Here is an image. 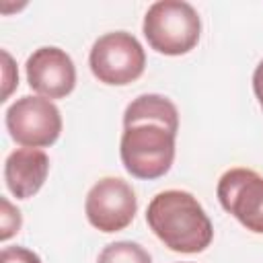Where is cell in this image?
Here are the masks:
<instances>
[{"label": "cell", "instance_id": "cell-1", "mask_svg": "<svg viewBox=\"0 0 263 263\" xmlns=\"http://www.w3.org/2000/svg\"><path fill=\"white\" fill-rule=\"evenodd\" d=\"M146 222L175 253H201L214 238V226L195 195L181 189L160 191L146 210Z\"/></svg>", "mask_w": 263, "mask_h": 263}, {"label": "cell", "instance_id": "cell-2", "mask_svg": "<svg viewBox=\"0 0 263 263\" xmlns=\"http://www.w3.org/2000/svg\"><path fill=\"white\" fill-rule=\"evenodd\" d=\"M177 134L154 121H140L123 127L119 156L125 171L144 181L164 177L175 160Z\"/></svg>", "mask_w": 263, "mask_h": 263}, {"label": "cell", "instance_id": "cell-3", "mask_svg": "<svg viewBox=\"0 0 263 263\" xmlns=\"http://www.w3.org/2000/svg\"><path fill=\"white\" fill-rule=\"evenodd\" d=\"M142 31L154 51L164 55H183L197 45L201 21L189 2L158 0L146 10Z\"/></svg>", "mask_w": 263, "mask_h": 263}, {"label": "cell", "instance_id": "cell-4", "mask_svg": "<svg viewBox=\"0 0 263 263\" xmlns=\"http://www.w3.org/2000/svg\"><path fill=\"white\" fill-rule=\"evenodd\" d=\"M88 66L99 82L109 86H125L144 74L146 51L132 33L113 31L95 41L88 55Z\"/></svg>", "mask_w": 263, "mask_h": 263}, {"label": "cell", "instance_id": "cell-5", "mask_svg": "<svg viewBox=\"0 0 263 263\" xmlns=\"http://www.w3.org/2000/svg\"><path fill=\"white\" fill-rule=\"evenodd\" d=\"M6 129L25 148H45L60 138L62 115L49 99L25 95L6 109Z\"/></svg>", "mask_w": 263, "mask_h": 263}, {"label": "cell", "instance_id": "cell-6", "mask_svg": "<svg viewBox=\"0 0 263 263\" xmlns=\"http://www.w3.org/2000/svg\"><path fill=\"white\" fill-rule=\"evenodd\" d=\"M138 212V197L132 185L119 177L97 181L86 193L84 214L90 226L101 232H119L127 228Z\"/></svg>", "mask_w": 263, "mask_h": 263}, {"label": "cell", "instance_id": "cell-7", "mask_svg": "<svg viewBox=\"0 0 263 263\" xmlns=\"http://www.w3.org/2000/svg\"><path fill=\"white\" fill-rule=\"evenodd\" d=\"M220 205L247 230L263 234V177L251 168L226 171L216 187Z\"/></svg>", "mask_w": 263, "mask_h": 263}, {"label": "cell", "instance_id": "cell-8", "mask_svg": "<svg viewBox=\"0 0 263 263\" xmlns=\"http://www.w3.org/2000/svg\"><path fill=\"white\" fill-rule=\"evenodd\" d=\"M29 86L43 99H64L76 86V68L72 58L60 47H39L35 49L27 64Z\"/></svg>", "mask_w": 263, "mask_h": 263}, {"label": "cell", "instance_id": "cell-9", "mask_svg": "<svg viewBox=\"0 0 263 263\" xmlns=\"http://www.w3.org/2000/svg\"><path fill=\"white\" fill-rule=\"evenodd\" d=\"M49 158L39 148H16L4 162V181L16 199L33 197L45 183Z\"/></svg>", "mask_w": 263, "mask_h": 263}, {"label": "cell", "instance_id": "cell-10", "mask_svg": "<svg viewBox=\"0 0 263 263\" xmlns=\"http://www.w3.org/2000/svg\"><path fill=\"white\" fill-rule=\"evenodd\" d=\"M140 121H154L171 132H179V111L171 99L162 95H140L136 97L123 113V127L140 123Z\"/></svg>", "mask_w": 263, "mask_h": 263}, {"label": "cell", "instance_id": "cell-11", "mask_svg": "<svg viewBox=\"0 0 263 263\" xmlns=\"http://www.w3.org/2000/svg\"><path fill=\"white\" fill-rule=\"evenodd\" d=\"M97 263H152V257L138 242L117 240L101 251Z\"/></svg>", "mask_w": 263, "mask_h": 263}, {"label": "cell", "instance_id": "cell-12", "mask_svg": "<svg viewBox=\"0 0 263 263\" xmlns=\"http://www.w3.org/2000/svg\"><path fill=\"white\" fill-rule=\"evenodd\" d=\"M0 203H2V212H0V240H8L12 234H16L21 230L23 218H21V212L6 197H0Z\"/></svg>", "mask_w": 263, "mask_h": 263}, {"label": "cell", "instance_id": "cell-13", "mask_svg": "<svg viewBox=\"0 0 263 263\" xmlns=\"http://www.w3.org/2000/svg\"><path fill=\"white\" fill-rule=\"evenodd\" d=\"M0 263H41L39 255L25 247H4L0 253Z\"/></svg>", "mask_w": 263, "mask_h": 263}, {"label": "cell", "instance_id": "cell-14", "mask_svg": "<svg viewBox=\"0 0 263 263\" xmlns=\"http://www.w3.org/2000/svg\"><path fill=\"white\" fill-rule=\"evenodd\" d=\"M2 58H4V92H2L0 101H6L8 95L12 92V88L18 84V72L12 66V58H10L8 51H2Z\"/></svg>", "mask_w": 263, "mask_h": 263}, {"label": "cell", "instance_id": "cell-15", "mask_svg": "<svg viewBox=\"0 0 263 263\" xmlns=\"http://www.w3.org/2000/svg\"><path fill=\"white\" fill-rule=\"evenodd\" d=\"M253 90H255V97L263 109V60L257 64V68L253 72Z\"/></svg>", "mask_w": 263, "mask_h": 263}]
</instances>
